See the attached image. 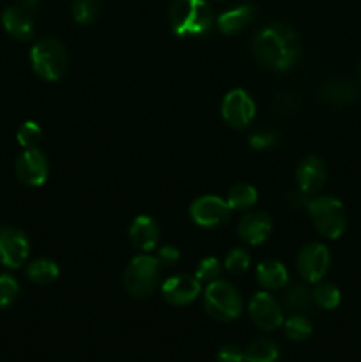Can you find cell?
<instances>
[{
    "label": "cell",
    "mask_w": 361,
    "mask_h": 362,
    "mask_svg": "<svg viewBox=\"0 0 361 362\" xmlns=\"http://www.w3.org/2000/svg\"><path fill=\"white\" fill-rule=\"evenodd\" d=\"M301 52L299 35L283 23H273L257 32L253 39L255 59L273 71H287Z\"/></svg>",
    "instance_id": "cell-1"
},
{
    "label": "cell",
    "mask_w": 361,
    "mask_h": 362,
    "mask_svg": "<svg viewBox=\"0 0 361 362\" xmlns=\"http://www.w3.org/2000/svg\"><path fill=\"white\" fill-rule=\"evenodd\" d=\"M170 28L177 37H200L211 32L214 18L205 0H173Z\"/></svg>",
    "instance_id": "cell-2"
},
{
    "label": "cell",
    "mask_w": 361,
    "mask_h": 362,
    "mask_svg": "<svg viewBox=\"0 0 361 362\" xmlns=\"http://www.w3.org/2000/svg\"><path fill=\"white\" fill-rule=\"evenodd\" d=\"M159 276H161V264L158 258L152 255H138L124 271V288L134 299H147L158 288Z\"/></svg>",
    "instance_id": "cell-3"
},
{
    "label": "cell",
    "mask_w": 361,
    "mask_h": 362,
    "mask_svg": "<svg viewBox=\"0 0 361 362\" xmlns=\"http://www.w3.org/2000/svg\"><path fill=\"white\" fill-rule=\"evenodd\" d=\"M308 214H310L311 223H314L315 230L321 235L328 237V239H340L345 232L347 226V214L345 207L342 202L335 197H315L308 200Z\"/></svg>",
    "instance_id": "cell-4"
},
{
    "label": "cell",
    "mask_w": 361,
    "mask_h": 362,
    "mask_svg": "<svg viewBox=\"0 0 361 362\" xmlns=\"http://www.w3.org/2000/svg\"><path fill=\"white\" fill-rule=\"evenodd\" d=\"M34 73L45 81H59L67 71V53L57 39H41L30 49Z\"/></svg>",
    "instance_id": "cell-5"
},
{
    "label": "cell",
    "mask_w": 361,
    "mask_h": 362,
    "mask_svg": "<svg viewBox=\"0 0 361 362\" xmlns=\"http://www.w3.org/2000/svg\"><path fill=\"white\" fill-rule=\"evenodd\" d=\"M204 308L211 318L218 322H230L243 311V300L236 286L223 279L209 283L204 292Z\"/></svg>",
    "instance_id": "cell-6"
},
{
    "label": "cell",
    "mask_w": 361,
    "mask_h": 362,
    "mask_svg": "<svg viewBox=\"0 0 361 362\" xmlns=\"http://www.w3.org/2000/svg\"><path fill=\"white\" fill-rule=\"evenodd\" d=\"M232 209L216 194H204L190 205L191 221L202 228H218L230 219Z\"/></svg>",
    "instance_id": "cell-7"
},
{
    "label": "cell",
    "mask_w": 361,
    "mask_h": 362,
    "mask_svg": "<svg viewBox=\"0 0 361 362\" xmlns=\"http://www.w3.org/2000/svg\"><path fill=\"white\" fill-rule=\"evenodd\" d=\"M331 265L329 250L321 243H308L301 247L297 255V272L308 283H317L324 279Z\"/></svg>",
    "instance_id": "cell-8"
},
{
    "label": "cell",
    "mask_w": 361,
    "mask_h": 362,
    "mask_svg": "<svg viewBox=\"0 0 361 362\" xmlns=\"http://www.w3.org/2000/svg\"><path fill=\"white\" fill-rule=\"evenodd\" d=\"M222 117L232 129H246L255 117V101L243 88H234L223 98Z\"/></svg>",
    "instance_id": "cell-9"
},
{
    "label": "cell",
    "mask_w": 361,
    "mask_h": 362,
    "mask_svg": "<svg viewBox=\"0 0 361 362\" xmlns=\"http://www.w3.org/2000/svg\"><path fill=\"white\" fill-rule=\"evenodd\" d=\"M248 311L253 320V324L258 329L265 332H273L283 325V310L280 306L278 300L264 290V292H257L251 297L250 304H248Z\"/></svg>",
    "instance_id": "cell-10"
},
{
    "label": "cell",
    "mask_w": 361,
    "mask_h": 362,
    "mask_svg": "<svg viewBox=\"0 0 361 362\" xmlns=\"http://www.w3.org/2000/svg\"><path fill=\"white\" fill-rule=\"evenodd\" d=\"M30 253L27 235L14 226H0V264L7 269H18Z\"/></svg>",
    "instance_id": "cell-11"
},
{
    "label": "cell",
    "mask_w": 361,
    "mask_h": 362,
    "mask_svg": "<svg viewBox=\"0 0 361 362\" xmlns=\"http://www.w3.org/2000/svg\"><path fill=\"white\" fill-rule=\"evenodd\" d=\"M16 175L25 186H42L48 179V159L39 148H25L16 159Z\"/></svg>",
    "instance_id": "cell-12"
},
{
    "label": "cell",
    "mask_w": 361,
    "mask_h": 362,
    "mask_svg": "<svg viewBox=\"0 0 361 362\" xmlns=\"http://www.w3.org/2000/svg\"><path fill=\"white\" fill-rule=\"evenodd\" d=\"M200 290L202 283L190 274L170 276L161 285L163 299L172 306H188L200 296Z\"/></svg>",
    "instance_id": "cell-13"
},
{
    "label": "cell",
    "mask_w": 361,
    "mask_h": 362,
    "mask_svg": "<svg viewBox=\"0 0 361 362\" xmlns=\"http://www.w3.org/2000/svg\"><path fill=\"white\" fill-rule=\"evenodd\" d=\"M273 232V221L265 212L253 211L241 219L237 226V235L250 246H260L269 239Z\"/></svg>",
    "instance_id": "cell-14"
},
{
    "label": "cell",
    "mask_w": 361,
    "mask_h": 362,
    "mask_svg": "<svg viewBox=\"0 0 361 362\" xmlns=\"http://www.w3.org/2000/svg\"><path fill=\"white\" fill-rule=\"evenodd\" d=\"M296 180L299 191L304 194H314L321 191V187L326 182V165L317 156H306L301 159V163L296 168Z\"/></svg>",
    "instance_id": "cell-15"
},
{
    "label": "cell",
    "mask_w": 361,
    "mask_h": 362,
    "mask_svg": "<svg viewBox=\"0 0 361 362\" xmlns=\"http://www.w3.org/2000/svg\"><path fill=\"white\" fill-rule=\"evenodd\" d=\"M2 25L7 34L13 35L18 41H28L34 35V20L28 9L21 6L7 7L2 13Z\"/></svg>",
    "instance_id": "cell-16"
},
{
    "label": "cell",
    "mask_w": 361,
    "mask_h": 362,
    "mask_svg": "<svg viewBox=\"0 0 361 362\" xmlns=\"http://www.w3.org/2000/svg\"><path fill=\"white\" fill-rule=\"evenodd\" d=\"M130 240L137 250L152 251L159 243V226L151 216H138L131 223Z\"/></svg>",
    "instance_id": "cell-17"
},
{
    "label": "cell",
    "mask_w": 361,
    "mask_h": 362,
    "mask_svg": "<svg viewBox=\"0 0 361 362\" xmlns=\"http://www.w3.org/2000/svg\"><path fill=\"white\" fill-rule=\"evenodd\" d=\"M255 16V9L250 4H241V6L232 7V9L225 11L223 14H219L218 20H216V27L222 34L225 35H234L237 32L243 30Z\"/></svg>",
    "instance_id": "cell-18"
},
{
    "label": "cell",
    "mask_w": 361,
    "mask_h": 362,
    "mask_svg": "<svg viewBox=\"0 0 361 362\" xmlns=\"http://www.w3.org/2000/svg\"><path fill=\"white\" fill-rule=\"evenodd\" d=\"M255 278L264 290H280L289 283V271L282 262L265 260L257 265Z\"/></svg>",
    "instance_id": "cell-19"
},
{
    "label": "cell",
    "mask_w": 361,
    "mask_h": 362,
    "mask_svg": "<svg viewBox=\"0 0 361 362\" xmlns=\"http://www.w3.org/2000/svg\"><path fill=\"white\" fill-rule=\"evenodd\" d=\"M322 99L329 105L345 106L357 99V90L349 80H331L322 87Z\"/></svg>",
    "instance_id": "cell-20"
},
{
    "label": "cell",
    "mask_w": 361,
    "mask_h": 362,
    "mask_svg": "<svg viewBox=\"0 0 361 362\" xmlns=\"http://www.w3.org/2000/svg\"><path fill=\"white\" fill-rule=\"evenodd\" d=\"M60 276L59 265L50 258H38L27 267V278L38 285H50Z\"/></svg>",
    "instance_id": "cell-21"
},
{
    "label": "cell",
    "mask_w": 361,
    "mask_h": 362,
    "mask_svg": "<svg viewBox=\"0 0 361 362\" xmlns=\"http://www.w3.org/2000/svg\"><path fill=\"white\" fill-rule=\"evenodd\" d=\"M311 303H314L311 293L308 292L306 286L301 285V283H294V285H290L289 288L285 290V293H283V306L289 311H292V313H306V311L310 310Z\"/></svg>",
    "instance_id": "cell-22"
},
{
    "label": "cell",
    "mask_w": 361,
    "mask_h": 362,
    "mask_svg": "<svg viewBox=\"0 0 361 362\" xmlns=\"http://www.w3.org/2000/svg\"><path fill=\"white\" fill-rule=\"evenodd\" d=\"M278 346L268 338H257L244 350V362H276Z\"/></svg>",
    "instance_id": "cell-23"
},
{
    "label": "cell",
    "mask_w": 361,
    "mask_h": 362,
    "mask_svg": "<svg viewBox=\"0 0 361 362\" xmlns=\"http://www.w3.org/2000/svg\"><path fill=\"white\" fill-rule=\"evenodd\" d=\"M258 200L257 189L251 184L239 182L236 186L230 187L229 197H227V204L232 211H246L251 209Z\"/></svg>",
    "instance_id": "cell-24"
},
{
    "label": "cell",
    "mask_w": 361,
    "mask_h": 362,
    "mask_svg": "<svg viewBox=\"0 0 361 362\" xmlns=\"http://www.w3.org/2000/svg\"><path fill=\"white\" fill-rule=\"evenodd\" d=\"M311 299L322 310H335L340 306V300H342V292H340L338 286L331 281H321L315 283V288L311 292Z\"/></svg>",
    "instance_id": "cell-25"
},
{
    "label": "cell",
    "mask_w": 361,
    "mask_h": 362,
    "mask_svg": "<svg viewBox=\"0 0 361 362\" xmlns=\"http://www.w3.org/2000/svg\"><path fill=\"white\" fill-rule=\"evenodd\" d=\"M283 331L290 341H304L311 336V324L304 315L294 313L283 322Z\"/></svg>",
    "instance_id": "cell-26"
},
{
    "label": "cell",
    "mask_w": 361,
    "mask_h": 362,
    "mask_svg": "<svg viewBox=\"0 0 361 362\" xmlns=\"http://www.w3.org/2000/svg\"><path fill=\"white\" fill-rule=\"evenodd\" d=\"M41 136H42L41 127H39V124L32 122V120H27V122L21 124L20 129H18L16 133L18 144H20L23 148H34L35 145L41 141Z\"/></svg>",
    "instance_id": "cell-27"
},
{
    "label": "cell",
    "mask_w": 361,
    "mask_h": 362,
    "mask_svg": "<svg viewBox=\"0 0 361 362\" xmlns=\"http://www.w3.org/2000/svg\"><path fill=\"white\" fill-rule=\"evenodd\" d=\"M250 262H251L250 253H248L246 250L236 247V250H232L225 257V269L234 276L243 274V272L248 271V267H250Z\"/></svg>",
    "instance_id": "cell-28"
},
{
    "label": "cell",
    "mask_w": 361,
    "mask_h": 362,
    "mask_svg": "<svg viewBox=\"0 0 361 362\" xmlns=\"http://www.w3.org/2000/svg\"><path fill=\"white\" fill-rule=\"evenodd\" d=\"M96 14H98V2L96 0H74L73 18L76 23H92L96 20Z\"/></svg>",
    "instance_id": "cell-29"
},
{
    "label": "cell",
    "mask_w": 361,
    "mask_h": 362,
    "mask_svg": "<svg viewBox=\"0 0 361 362\" xmlns=\"http://www.w3.org/2000/svg\"><path fill=\"white\" fill-rule=\"evenodd\" d=\"M219 274H222V264H219L218 258L207 257L198 264L197 272H195V278H197L200 283L202 281L212 283L219 278Z\"/></svg>",
    "instance_id": "cell-30"
},
{
    "label": "cell",
    "mask_w": 361,
    "mask_h": 362,
    "mask_svg": "<svg viewBox=\"0 0 361 362\" xmlns=\"http://www.w3.org/2000/svg\"><path fill=\"white\" fill-rule=\"evenodd\" d=\"M20 293V285L11 274H0V308H9Z\"/></svg>",
    "instance_id": "cell-31"
},
{
    "label": "cell",
    "mask_w": 361,
    "mask_h": 362,
    "mask_svg": "<svg viewBox=\"0 0 361 362\" xmlns=\"http://www.w3.org/2000/svg\"><path fill=\"white\" fill-rule=\"evenodd\" d=\"M276 141H278V136H276L275 133L260 129L250 134L248 144H250V147L255 148V151H265V148H271Z\"/></svg>",
    "instance_id": "cell-32"
},
{
    "label": "cell",
    "mask_w": 361,
    "mask_h": 362,
    "mask_svg": "<svg viewBox=\"0 0 361 362\" xmlns=\"http://www.w3.org/2000/svg\"><path fill=\"white\" fill-rule=\"evenodd\" d=\"M159 260V264H161V267H173V265L179 262L180 258V253L177 247L173 246H163L161 250H159L158 257H156Z\"/></svg>",
    "instance_id": "cell-33"
},
{
    "label": "cell",
    "mask_w": 361,
    "mask_h": 362,
    "mask_svg": "<svg viewBox=\"0 0 361 362\" xmlns=\"http://www.w3.org/2000/svg\"><path fill=\"white\" fill-rule=\"evenodd\" d=\"M218 362H243L244 361V352L236 345H227L223 349H219L218 352Z\"/></svg>",
    "instance_id": "cell-34"
},
{
    "label": "cell",
    "mask_w": 361,
    "mask_h": 362,
    "mask_svg": "<svg viewBox=\"0 0 361 362\" xmlns=\"http://www.w3.org/2000/svg\"><path fill=\"white\" fill-rule=\"evenodd\" d=\"M360 80H361V64H360Z\"/></svg>",
    "instance_id": "cell-35"
}]
</instances>
